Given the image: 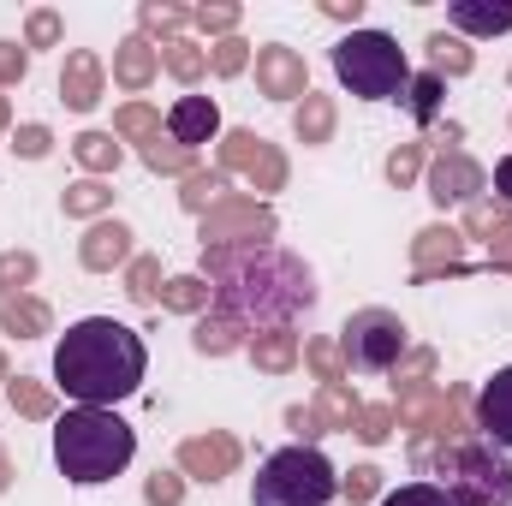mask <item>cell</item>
I'll list each match as a JSON object with an SVG mask.
<instances>
[{"label": "cell", "mask_w": 512, "mask_h": 506, "mask_svg": "<svg viewBox=\"0 0 512 506\" xmlns=\"http://www.w3.org/2000/svg\"><path fill=\"white\" fill-rule=\"evenodd\" d=\"M453 506H512V465L489 447L459 453V477H453Z\"/></svg>", "instance_id": "8992f818"}, {"label": "cell", "mask_w": 512, "mask_h": 506, "mask_svg": "<svg viewBox=\"0 0 512 506\" xmlns=\"http://www.w3.org/2000/svg\"><path fill=\"white\" fill-rule=\"evenodd\" d=\"M131 459H137V429H131L120 411L72 405V411L54 423V465H60V477L78 483V489L114 483Z\"/></svg>", "instance_id": "7a4b0ae2"}, {"label": "cell", "mask_w": 512, "mask_h": 506, "mask_svg": "<svg viewBox=\"0 0 512 506\" xmlns=\"http://www.w3.org/2000/svg\"><path fill=\"white\" fill-rule=\"evenodd\" d=\"M447 24L465 30V36H501V30H512V0H495V6H483V0H453V6H447Z\"/></svg>", "instance_id": "9c48e42d"}, {"label": "cell", "mask_w": 512, "mask_h": 506, "mask_svg": "<svg viewBox=\"0 0 512 506\" xmlns=\"http://www.w3.org/2000/svg\"><path fill=\"white\" fill-rule=\"evenodd\" d=\"M143 370H149L143 334L126 328V322H114V316H84L54 346V387L72 405L114 411L120 399H131L143 387Z\"/></svg>", "instance_id": "6da1fadb"}, {"label": "cell", "mask_w": 512, "mask_h": 506, "mask_svg": "<svg viewBox=\"0 0 512 506\" xmlns=\"http://www.w3.org/2000/svg\"><path fill=\"white\" fill-rule=\"evenodd\" d=\"M334 495H340V477L316 447H280L251 477L256 506H328Z\"/></svg>", "instance_id": "277c9868"}, {"label": "cell", "mask_w": 512, "mask_h": 506, "mask_svg": "<svg viewBox=\"0 0 512 506\" xmlns=\"http://www.w3.org/2000/svg\"><path fill=\"white\" fill-rule=\"evenodd\" d=\"M405 96H411V114H417V120H429V114L441 108V78H411V90H405Z\"/></svg>", "instance_id": "8fae6325"}, {"label": "cell", "mask_w": 512, "mask_h": 506, "mask_svg": "<svg viewBox=\"0 0 512 506\" xmlns=\"http://www.w3.org/2000/svg\"><path fill=\"white\" fill-rule=\"evenodd\" d=\"M495 185H501V197H512V161H501V167H495Z\"/></svg>", "instance_id": "7c38bea8"}, {"label": "cell", "mask_w": 512, "mask_h": 506, "mask_svg": "<svg viewBox=\"0 0 512 506\" xmlns=\"http://www.w3.org/2000/svg\"><path fill=\"white\" fill-rule=\"evenodd\" d=\"M399 352H405V322L393 316V310H358L352 322H346V358H352V370H364V376H382L399 364Z\"/></svg>", "instance_id": "5b68a950"}, {"label": "cell", "mask_w": 512, "mask_h": 506, "mask_svg": "<svg viewBox=\"0 0 512 506\" xmlns=\"http://www.w3.org/2000/svg\"><path fill=\"white\" fill-rule=\"evenodd\" d=\"M167 131H173V143L197 149V143H209V137L221 131V114H215V102H209V96H179V102H173V114H167Z\"/></svg>", "instance_id": "ba28073f"}, {"label": "cell", "mask_w": 512, "mask_h": 506, "mask_svg": "<svg viewBox=\"0 0 512 506\" xmlns=\"http://www.w3.org/2000/svg\"><path fill=\"white\" fill-rule=\"evenodd\" d=\"M334 78L364 102H399L411 90V60L387 30H352L334 42Z\"/></svg>", "instance_id": "3957f363"}, {"label": "cell", "mask_w": 512, "mask_h": 506, "mask_svg": "<svg viewBox=\"0 0 512 506\" xmlns=\"http://www.w3.org/2000/svg\"><path fill=\"white\" fill-rule=\"evenodd\" d=\"M477 429H483L495 447L512 453V364L483 381V393H477Z\"/></svg>", "instance_id": "52a82bcc"}, {"label": "cell", "mask_w": 512, "mask_h": 506, "mask_svg": "<svg viewBox=\"0 0 512 506\" xmlns=\"http://www.w3.org/2000/svg\"><path fill=\"white\" fill-rule=\"evenodd\" d=\"M382 506H453V495H447L441 483H405V489H393Z\"/></svg>", "instance_id": "30bf717a"}]
</instances>
